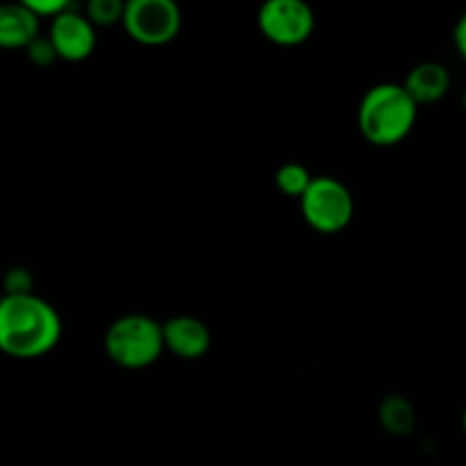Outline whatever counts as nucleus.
Masks as SVG:
<instances>
[{
	"mask_svg": "<svg viewBox=\"0 0 466 466\" xmlns=\"http://www.w3.org/2000/svg\"><path fill=\"white\" fill-rule=\"evenodd\" d=\"M419 105L403 85L382 82L362 96L358 107V126L364 139L373 146H396L414 130Z\"/></svg>",
	"mask_w": 466,
	"mask_h": 466,
	"instance_id": "nucleus-2",
	"label": "nucleus"
},
{
	"mask_svg": "<svg viewBox=\"0 0 466 466\" xmlns=\"http://www.w3.org/2000/svg\"><path fill=\"white\" fill-rule=\"evenodd\" d=\"M105 353L116 367L139 371L164 353L162 323L146 314H126L105 332Z\"/></svg>",
	"mask_w": 466,
	"mask_h": 466,
	"instance_id": "nucleus-3",
	"label": "nucleus"
},
{
	"mask_svg": "<svg viewBox=\"0 0 466 466\" xmlns=\"http://www.w3.org/2000/svg\"><path fill=\"white\" fill-rule=\"evenodd\" d=\"M259 32L276 46H300L312 36L314 12L303 0H267L258 14Z\"/></svg>",
	"mask_w": 466,
	"mask_h": 466,
	"instance_id": "nucleus-6",
	"label": "nucleus"
},
{
	"mask_svg": "<svg viewBox=\"0 0 466 466\" xmlns=\"http://www.w3.org/2000/svg\"><path fill=\"white\" fill-rule=\"evenodd\" d=\"M162 339L164 350L173 353L182 360H198L212 346V335L209 328L196 317H173L162 323Z\"/></svg>",
	"mask_w": 466,
	"mask_h": 466,
	"instance_id": "nucleus-8",
	"label": "nucleus"
},
{
	"mask_svg": "<svg viewBox=\"0 0 466 466\" xmlns=\"http://www.w3.org/2000/svg\"><path fill=\"white\" fill-rule=\"evenodd\" d=\"M27 57H30L32 64L36 66H50L53 62H57V55H55L53 44H50L48 36H36L30 46L25 48Z\"/></svg>",
	"mask_w": 466,
	"mask_h": 466,
	"instance_id": "nucleus-15",
	"label": "nucleus"
},
{
	"mask_svg": "<svg viewBox=\"0 0 466 466\" xmlns=\"http://www.w3.org/2000/svg\"><path fill=\"white\" fill-rule=\"evenodd\" d=\"M462 431H464V437H466V408H464V412H462Z\"/></svg>",
	"mask_w": 466,
	"mask_h": 466,
	"instance_id": "nucleus-18",
	"label": "nucleus"
},
{
	"mask_svg": "<svg viewBox=\"0 0 466 466\" xmlns=\"http://www.w3.org/2000/svg\"><path fill=\"white\" fill-rule=\"evenodd\" d=\"M23 3H25V7L30 9L39 21L41 18H50V21H53L55 16H59V14H64L66 9L73 7L68 0H23Z\"/></svg>",
	"mask_w": 466,
	"mask_h": 466,
	"instance_id": "nucleus-16",
	"label": "nucleus"
},
{
	"mask_svg": "<svg viewBox=\"0 0 466 466\" xmlns=\"http://www.w3.org/2000/svg\"><path fill=\"white\" fill-rule=\"evenodd\" d=\"M0 289H3V296H25L35 294V278L27 268L14 267L9 268L3 276V282H0Z\"/></svg>",
	"mask_w": 466,
	"mask_h": 466,
	"instance_id": "nucleus-14",
	"label": "nucleus"
},
{
	"mask_svg": "<svg viewBox=\"0 0 466 466\" xmlns=\"http://www.w3.org/2000/svg\"><path fill=\"white\" fill-rule=\"evenodd\" d=\"M0 299H3V289H0Z\"/></svg>",
	"mask_w": 466,
	"mask_h": 466,
	"instance_id": "nucleus-19",
	"label": "nucleus"
},
{
	"mask_svg": "<svg viewBox=\"0 0 466 466\" xmlns=\"http://www.w3.org/2000/svg\"><path fill=\"white\" fill-rule=\"evenodd\" d=\"M312 173L299 162H289V164H282L276 173V185L278 189L282 191L285 196H291V198H300L305 194V189L309 187L312 182Z\"/></svg>",
	"mask_w": 466,
	"mask_h": 466,
	"instance_id": "nucleus-12",
	"label": "nucleus"
},
{
	"mask_svg": "<svg viewBox=\"0 0 466 466\" xmlns=\"http://www.w3.org/2000/svg\"><path fill=\"white\" fill-rule=\"evenodd\" d=\"M62 339L57 309L36 294L0 299V353L16 360L48 355Z\"/></svg>",
	"mask_w": 466,
	"mask_h": 466,
	"instance_id": "nucleus-1",
	"label": "nucleus"
},
{
	"mask_svg": "<svg viewBox=\"0 0 466 466\" xmlns=\"http://www.w3.org/2000/svg\"><path fill=\"white\" fill-rule=\"evenodd\" d=\"M126 3L121 0H91L85 7V16L91 25H116L123 18Z\"/></svg>",
	"mask_w": 466,
	"mask_h": 466,
	"instance_id": "nucleus-13",
	"label": "nucleus"
},
{
	"mask_svg": "<svg viewBox=\"0 0 466 466\" xmlns=\"http://www.w3.org/2000/svg\"><path fill=\"white\" fill-rule=\"evenodd\" d=\"M403 86L419 107L440 103L451 89V73L440 62H421L408 73Z\"/></svg>",
	"mask_w": 466,
	"mask_h": 466,
	"instance_id": "nucleus-10",
	"label": "nucleus"
},
{
	"mask_svg": "<svg viewBox=\"0 0 466 466\" xmlns=\"http://www.w3.org/2000/svg\"><path fill=\"white\" fill-rule=\"evenodd\" d=\"M380 421L391 435H410L414 431V423H417V414H414V408L408 399L390 396L380 405Z\"/></svg>",
	"mask_w": 466,
	"mask_h": 466,
	"instance_id": "nucleus-11",
	"label": "nucleus"
},
{
	"mask_svg": "<svg viewBox=\"0 0 466 466\" xmlns=\"http://www.w3.org/2000/svg\"><path fill=\"white\" fill-rule=\"evenodd\" d=\"M453 39H455V48H458L460 57L466 62V12L460 16L458 25H455V32H453Z\"/></svg>",
	"mask_w": 466,
	"mask_h": 466,
	"instance_id": "nucleus-17",
	"label": "nucleus"
},
{
	"mask_svg": "<svg viewBox=\"0 0 466 466\" xmlns=\"http://www.w3.org/2000/svg\"><path fill=\"white\" fill-rule=\"evenodd\" d=\"M41 21L25 7V3L0 5V48H27L39 36Z\"/></svg>",
	"mask_w": 466,
	"mask_h": 466,
	"instance_id": "nucleus-9",
	"label": "nucleus"
},
{
	"mask_svg": "<svg viewBox=\"0 0 466 466\" xmlns=\"http://www.w3.org/2000/svg\"><path fill=\"white\" fill-rule=\"evenodd\" d=\"M121 23L137 44L164 46L180 35L182 12L173 0H130Z\"/></svg>",
	"mask_w": 466,
	"mask_h": 466,
	"instance_id": "nucleus-5",
	"label": "nucleus"
},
{
	"mask_svg": "<svg viewBox=\"0 0 466 466\" xmlns=\"http://www.w3.org/2000/svg\"><path fill=\"white\" fill-rule=\"evenodd\" d=\"M464 107H466V94H464Z\"/></svg>",
	"mask_w": 466,
	"mask_h": 466,
	"instance_id": "nucleus-20",
	"label": "nucleus"
},
{
	"mask_svg": "<svg viewBox=\"0 0 466 466\" xmlns=\"http://www.w3.org/2000/svg\"><path fill=\"white\" fill-rule=\"evenodd\" d=\"M48 39L53 44L57 59L82 62L96 48V27L91 25L85 12L71 7L50 21Z\"/></svg>",
	"mask_w": 466,
	"mask_h": 466,
	"instance_id": "nucleus-7",
	"label": "nucleus"
},
{
	"mask_svg": "<svg viewBox=\"0 0 466 466\" xmlns=\"http://www.w3.org/2000/svg\"><path fill=\"white\" fill-rule=\"evenodd\" d=\"M299 203L305 223L321 235H335L344 230L355 212L349 187L330 176L312 177Z\"/></svg>",
	"mask_w": 466,
	"mask_h": 466,
	"instance_id": "nucleus-4",
	"label": "nucleus"
}]
</instances>
